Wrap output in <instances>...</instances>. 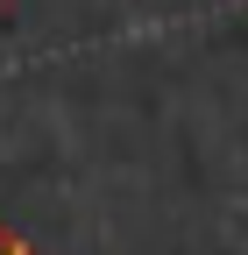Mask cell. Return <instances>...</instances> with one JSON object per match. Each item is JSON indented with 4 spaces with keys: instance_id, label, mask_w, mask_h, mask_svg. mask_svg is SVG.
<instances>
[{
    "instance_id": "cell-1",
    "label": "cell",
    "mask_w": 248,
    "mask_h": 255,
    "mask_svg": "<svg viewBox=\"0 0 248 255\" xmlns=\"http://www.w3.org/2000/svg\"><path fill=\"white\" fill-rule=\"evenodd\" d=\"M0 255H36V248H28V241H21L14 227H0Z\"/></svg>"
}]
</instances>
